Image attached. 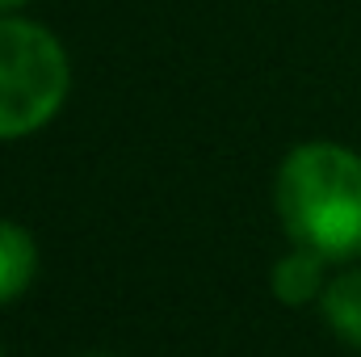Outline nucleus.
I'll return each instance as SVG.
<instances>
[{"label":"nucleus","mask_w":361,"mask_h":357,"mask_svg":"<svg viewBox=\"0 0 361 357\" xmlns=\"http://www.w3.org/2000/svg\"><path fill=\"white\" fill-rule=\"evenodd\" d=\"M286 236L324 261L361 257V156L345 143H298L273 181Z\"/></svg>","instance_id":"obj_1"},{"label":"nucleus","mask_w":361,"mask_h":357,"mask_svg":"<svg viewBox=\"0 0 361 357\" xmlns=\"http://www.w3.org/2000/svg\"><path fill=\"white\" fill-rule=\"evenodd\" d=\"M72 63L63 42L25 17L0 13V139L42 131L68 101Z\"/></svg>","instance_id":"obj_2"},{"label":"nucleus","mask_w":361,"mask_h":357,"mask_svg":"<svg viewBox=\"0 0 361 357\" xmlns=\"http://www.w3.org/2000/svg\"><path fill=\"white\" fill-rule=\"evenodd\" d=\"M324 257L319 253H311V248H302V244H294V253H286L277 265L269 269V290L277 303H286V307H307L311 298H319L324 294Z\"/></svg>","instance_id":"obj_3"},{"label":"nucleus","mask_w":361,"mask_h":357,"mask_svg":"<svg viewBox=\"0 0 361 357\" xmlns=\"http://www.w3.org/2000/svg\"><path fill=\"white\" fill-rule=\"evenodd\" d=\"M38 273V244L34 236L13 223V219H0V307L17 303L30 282Z\"/></svg>","instance_id":"obj_4"},{"label":"nucleus","mask_w":361,"mask_h":357,"mask_svg":"<svg viewBox=\"0 0 361 357\" xmlns=\"http://www.w3.org/2000/svg\"><path fill=\"white\" fill-rule=\"evenodd\" d=\"M319 311L345 345L361 349V269H345L324 286Z\"/></svg>","instance_id":"obj_5"},{"label":"nucleus","mask_w":361,"mask_h":357,"mask_svg":"<svg viewBox=\"0 0 361 357\" xmlns=\"http://www.w3.org/2000/svg\"><path fill=\"white\" fill-rule=\"evenodd\" d=\"M30 0H0V13H17V8H25Z\"/></svg>","instance_id":"obj_6"},{"label":"nucleus","mask_w":361,"mask_h":357,"mask_svg":"<svg viewBox=\"0 0 361 357\" xmlns=\"http://www.w3.org/2000/svg\"><path fill=\"white\" fill-rule=\"evenodd\" d=\"M89 357H105V353H89Z\"/></svg>","instance_id":"obj_7"},{"label":"nucleus","mask_w":361,"mask_h":357,"mask_svg":"<svg viewBox=\"0 0 361 357\" xmlns=\"http://www.w3.org/2000/svg\"><path fill=\"white\" fill-rule=\"evenodd\" d=\"M0 357H4V349H0Z\"/></svg>","instance_id":"obj_8"}]
</instances>
